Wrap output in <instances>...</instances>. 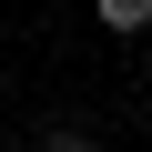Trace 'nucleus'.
<instances>
[{
    "label": "nucleus",
    "instance_id": "1",
    "mask_svg": "<svg viewBox=\"0 0 152 152\" xmlns=\"http://www.w3.org/2000/svg\"><path fill=\"white\" fill-rule=\"evenodd\" d=\"M91 10H102L112 41H142V31H152V0H91Z\"/></svg>",
    "mask_w": 152,
    "mask_h": 152
},
{
    "label": "nucleus",
    "instance_id": "2",
    "mask_svg": "<svg viewBox=\"0 0 152 152\" xmlns=\"http://www.w3.org/2000/svg\"><path fill=\"white\" fill-rule=\"evenodd\" d=\"M41 152H102L91 132H41Z\"/></svg>",
    "mask_w": 152,
    "mask_h": 152
}]
</instances>
